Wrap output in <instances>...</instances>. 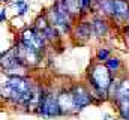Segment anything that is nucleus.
<instances>
[{
	"label": "nucleus",
	"instance_id": "nucleus-1",
	"mask_svg": "<svg viewBox=\"0 0 129 120\" xmlns=\"http://www.w3.org/2000/svg\"><path fill=\"white\" fill-rule=\"evenodd\" d=\"M35 84L27 77H8L2 83V96L14 105L26 107L32 98Z\"/></svg>",
	"mask_w": 129,
	"mask_h": 120
},
{
	"label": "nucleus",
	"instance_id": "nucleus-2",
	"mask_svg": "<svg viewBox=\"0 0 129 120\" xmlns=\"http://www.w3.org/2000/svg\"><path fill=\"white\" fill-rule=\"evenodd\" d=\"M113 80H114L113 72L105 66V63L98 62L89 68L87 81L90 84V89L95 92V98H99V99L108 98Z\"/></svg>",
	"mask_w": 129,
	"mask_h": 120
},
{
	"label": "nucleus",
	"instance_id": "nucleus-3",
	"mask_svg": "<svg viewBox=\"0 0 129 120\" xmlns=\"http://www.w3.org/2000/svg\"><path fill=\"white\" fill-rule=\"evenodd\" d=\"M23 45L32 48V50H36L39 53H44L45 50V45L48 44L47 42V38L44 35V32H39L35 27H27L24 29L21 33H20V39H18Z\"/></svg>",
	"mask_w": 129,
	"mask_h": 120
},
{
	"label": "nucleus",
	"instance_id": "nucleus-4",
	"mask_svg": "<svg viewBox=\"0 0 129 120\" xmlns=\"http://www.w3.org/2000/svg\"><path fill=\"white\" fill-rule=\"evenodd\" d=\"M39 116L42 117H57V116H63L60 105H59V99L57 95H54L53 92H44L41 104L38 107L36 111Z\"/></svg>",
	"mask_w": 129,
	"mask_h": 120
},
{
	"label": "nucleus",
	"instance_id": "nucleus-5",
	"mask_svg": "<svg viewBox=\"0 0 129 120\" xmlns=\"http://www.w3.org/2000/svg\"><path fill=\"white\" fill-rule=\"evenodd\" d=\"M15 48H17V54H18V59L23 65H26L27 68L30 66H36L41 59H42V53L36 51V50H32L26 45H23L20 41L15 44Z\"/></svg>",
	"mask_w": 129,
	"mask_h": 120
},
{
	"label": "nucleus",
	"instance_id": "nucleus-6",
	"mask_svg": "<svg viewBox=\"0 0 129 120\" xmlns=\"http://www.w3.org/2000/svg\"><path fill=\"white\" fill-rule=\"evenodd\" d=\"M75 42L78 44H86L87 41H90L92 36H95V32H93V23L92 21H80L77 24H74V27L71 30Z\"/></svg>",
	"mask_w": 129,
	"mask_h": 120
},
{
	"label": "nucleus",
	"instance_id": "nucleus-7",
	"mask_svg": "<svg viewBox=\"0 0 129 120\" xmlns=\"http://www.w3.org/2000/svg\"><path fill=\"white\" fill-rule=\"evenodd\" d=\"M71 92L74 95V99H75V104H77V110L78 111L83 110V108H86V107H89L93 102V98L95 96H93V93L87 89L86 86L77 84V86H74L71 89Z\"/></svg>",
	"mask_w": 129,
	"mask_h": 120
},
{
	"label": "nucleus",
	"instance_id": "nucleus-8",
	"mask_svg": "<svg viewBox=\"0 0 129 120\" xmlns=\"http://www.w3.org/2000/svg\"><path fill=\"white\" fill-rule=\"evenodd\" d=\"M57 99H59V105H60V110H62V114H74L77 113V104H75V99H74V95L71 90H62L59 95H57Z\"/></svg>",
	"mask_w": 129,
	"mask_h": 120
},
{
	"label": "nucleus",
	"instance_id": "nucleus-9",
	"mask_svg": "<svg viewBox=\"0 0 129 120\" xmlns=\"http://www.w3.org/2000/svg\"><path fill=\"white\" fill-rule=\"evenodd\" d=\"M0 63H2V69H3V71H8V69H11V68H15V66H18V65H21V62L18 59V54H17L15 45L11 47L8 51L2 53Z\"/></svg>",
	"mask_w": 129,
	"mask_h": 120
},
{
	"label": "nucleus",
	"instance_id": "nucleus-10",
	"mask_svg": "<svg viewBox=\"0 0 129 120\" xmlns=\"http://www.w3.org/2000/svg\"><path fill=\"white\" fill-rule=\"evenodd\" d=\"M116 21L129 20V0H114V17Z\"/></svg>",
	"mask_w": 129,
	"mask_h": 120
},
{
	"label": "nucleus",
	"instance_id": "nucleus-11",
	"mask_svg": "<svg viewBox=\"0 0 129 120\" xmlns=\"http://www.w3.org/2000/svg\"><path fill=\"white\" fill-rule=\"evenodd\" d=\"M92 23H93V32H95V36L96 38H104L108 33L110 24L107 21V17H104V15L102 17H95L92 20Z\"/></svg>",
	"mask_w": 129,
	"mask_h": 120
},
{
	"label": "nucleus",
	"instance_id": "nucleus-12",
	"mask_svg": "<svg viewBox=\"0 0 129 120\" xmlns=\"http://www.w3.org/2000/svg\"><path fill=\"white\" fill-rule=\"evenodd\" d=\"M113 98H114L116 104H119V102H122L125 99H129V77L120 80V83H119L117 89L114 92V96Z\"/></svg>",
	"mask_w": 129,
	"mask_h": 120
},
{
	"label": "nucleus",
	"instance_id": "nucleus-13",
	"mask_svg": "<svg viewBox=\"0 0 129 120\" xmlns=\"http://www.w3.org/2000/svg\"><path fill=\"white\" fill-rule=\"evenodd\" d=\"M50 26H51V23H50V20H48V17H47L45 12L41 14V15H38L36 20L33 21V27L36 30H39V32H45Z\"/></svg>",
	"mask_w": 129,
	"mask_h": 120
},
{
	"label": "nucleus",
	"instance_id": "nucleus-14",
	"mask_svg": "<svg viewBox=\"0 0 129 120\" xmlns=\"http://www.w3.org/2000/svg\"><path fill=\"white\" fill-rule=\"evenodd\" d=\"M69 9V12L72 14V17L77 20L83 15V11H81V5H80V0H63Z\"/></svg>",
	"mask_w": 129,
	"mask_h": 120
},
{
	"label": "nucleus",
	"instance_id": "nucleus-15",
	"mask_svg": "<svg viewBox=\"0 0 129 120\" xmlns=\"http://www.w3.org/2000/svg\"><path fill=\"white\" fill-rule=\"evenodd\" d=\"M44 35H45L48 44H56V42L60 41V30L57 27H54V26H50L48 29L44 32Z\"/></svg>",
	"mask_w": 129,
	"mask_h": 120
},
{
	"label": "nucleus",
	"instance_id": "nucleus-16",
	"mask_svg": "<svg viewBox=\"0 0 129 120\" xmlns=\"http://www.w3.org/2000/svg\"><path fill=\"white\" fill-rule=\"evenodd\" d=\"M11 5L15 8V14L18 17H24L29 12V3L26 0H12Z\"/></svg>",
	"mask_w": 129,
	"mask_h": 120
},
{
	"label": "nucleus",
	"instance_id": "nucleus-17",
	"mask_svg": "<svg viewBox=\"0 0 129 120\" xmlns=\"http://www.w3.org/2000/svg\"><path fill=\"white\" fill-rule=\"evenodd\" d=\"M105 66L113 72V74H116L119 69H120V66H122V62L119 57H110V59L105 62Z\"/></svg>",
	"mask_w": 129,
	"mask_h": 120
},
{
	"label": "nucleus",
	"instance_id": "nucleus-18",
	"mask_svg": "<svg viewBox=\"0 0 129 120\" xmlns=\"http://www.w3.org/2000/svg\"><path fill=\"white\" fill-rule=\"evenodd\" d=\"M110 57H111V51H110L108 48H105V47L98 48V51H96V60H98V62L105 63Z\"/></svg>",
	"mask_w": 129,
	"mask_h": 120
},
{
	"label": "nucleus",
	"instance_id": "nucleus-19",
	"mask_svg": "<svg viewBox=\"0 0 129 120\" xmlns=\"http://www.w3.org/2000/svg\"><path fill=\"white\" fill-rule=\"evenodd\" d=\"M96 0H80V5H81V11L83 14H87L93 6H95Z\"/></svg>",
	"mask_w": 129,
	"mask_h": 120
},
{
	"label": "nucleus",
	"instance_id": "nucleus-20",
	"mask_svg": "<svg viewBox=\"0 0 129 120\" xmlns=\"http://www.w3.org/2000/svg\"><path fill=\"white\" fill-rule=\"evenodd\" d=\"M6 11H5V8H2V11H0V20H2V23H5L6 21V14H5Z\"/></svg>",
	"mask_w": 129,
	"mask_h": 120
},
{
	"label": "nucleus",
	"instance_id": "nucleus-21",
	"mask_svg": "<svg viewBox=\"0 0 129 120\" xmlns=\"http://www.w3.org/2000/svg\"><path fill=\"white\" fill-rule=\"evenodd\" d=\"M125 32H126V36L129 38V23H128V26L125 27Z\"/></svg>",
	"mask_w": 129,
	"mask_h": 120
}]
</instances>
